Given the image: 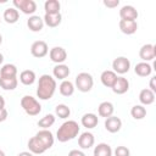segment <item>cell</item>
<instances>
[{
	"instance_id": "cell-1",
	"label": "cell",
	"mask_w": 156,
	"mask_h": 156,
	"mask_svg": "<svg viewBox=\"0 0 156 156\" xmlns=\"http://www.w3.org/2000/svg\"><path fill=\"white\" fill-rule=\"evenodd\" d=\"M56 80L50 74H43L39 78L38 88H37V96L40 100H49L54 96L56 91Z\"/></svg>"
},
{
	"instance_id": "cell-2",
	"label": "cell",
	"mask_w": 156,
	"mask_h": 156,
	"mask_svg": "<svg viewBox=\"0 0 156 156\" xmlns=\"http://www.w3.org/2000/svg\"><path fill=\"white\" fill-rule=\"evenodd\" d=\"M79 126L76 121H66L61 124V127L57 129V133H56V138L60 143H66L68 140H72L74 139L76 136H78L79 134Z\"/></svg>"
},
{
	"instance_id": "cell-3",
	"label": "cell",
	"mask_w": 156,
	"mask_h": 156,
	"mask_svg": "<svg viewBox=\"0 0 156 156\" xmlns=\"http://www.w3.org/2000/svg\"><path fill=\"white\" fill-rule=\"evenodd\" d=\"M21 107L29 116H37L41 111V105L39 104V101L30 95H24L21 99Z\"/></svg>"
},
{
	"instance_id": "cell-4",
	"label": "cell",
	"mask_w": 156,
	"mask_h": 156,
	"mask_svg": "<svg viewBox=\"0 0 156 156\" xmlns=\"http://www.w3.org/2000/svg\"><path fill=\"white\" fill-rule=\"evenodd\" d=\"M94 85L93 76L88 72H80L76 77V88L82 93H88Z\"/></svg>"
},
{
	"instance_id": "cell-5",
	"label": "cell",
	"mask_w": 156,
	"mask_h": 156,
	"mask_svg": "<svg viewBox=\"0 0 156 156\" xmlns=\"http://www.w3.org/2000/svg\"><path fill=\"white\" fill-rule=\"evenodd\" d=\"M16 10L22 11L26 15H33L37 11V4L34 0H13Z\"/></svg>"
},
{
	"instance_id": "cell-6",
	"label": "cell",
	"mask_w": 156,
	"mask_h": 156,
	"mask_svg": "<svg viewBox=\"0 0 156 156\" xmlns=\"http://www.w3.org/2000/svg\"><path fill=\"white\" fill-rule=\"evenodd\" d=\"M112 68H113V72L117 74H124L129 71L130 68V61L124 57V56H118L113 60L112 62Z\"/></svg>"
},
{
	"instance_id": "cell-7",
	"label": "cell",
	"mask_w": 156,
	"mask_h": 156,
	"mask_svg": "<svg viewBox=\"0 0 156 156\" xmlns=\"http://www.w3.org/2000/svg\"><path fill=\"white\" fill-rule=\"evenodd\" d=\"M48 52H49V48H48V44L44 40H37L30 46V54L37 58L46 56Z\"/></svg>"
},
{
	"instance_id": "cell-8",
	"label": "cell",
	"mask_w": 156,
	"mask_h": 156,
	"mask_svg": "<svg viewBox=\"0 0 156 156\" xmlns=\"http://www.w3.org/2000/svg\"><path fill=\"white\" fill-rule=\"evenodd\" d=\"M139 56L143 62L152 61L156 56V46L154 44H144L139 50Z\"/></svg>"
},
{
	"instance_id": "cell-9",
	"label": "cell",
	"mask_w": 156,
	"mask_h": 156,
	"mask_svg": "<svg viewBox=\"0 0 156 156\" xmlns=\"http://www.w3.org/2000/svg\"><path fill=\"white\" fill-rule=\"evenodd\" d=\"M49 56L52 62H55L56 65H60L67 60V51L61 46H55L49 51Z\"/></svg>"
},
{
	"instance_id": "cell-10",
	"label": "cell",
	"mask_w": 156,
	"mask_h": 156,
	"mask_svg": "<svg viewBox=\"0 0 156 156\" xmlns=\"http://www.w3.org/2000/svg\"><path fill=\"white\" fill-rule=\"evenodd\" d=\"M111 89H112V91L115 94L122 95V94H124V93H127L129 90V82H128L127 78H124L122 76L121 77H117L116 80H115V83H113V85L111 87Z\"/></svg>"
},
{
	"instance_id": "cell-11",
	"label": "cell",
	"mask_w": 156,
	"mask_h": 156,
	"mask_svg": "<svg viewBox=\"0 0 156 156\" xmlns=\"http://www.w3.org/2000/svg\"><path fill=\"white\" fill-rule=\"evenodd\" d=\"M139 13L136 11V9L132 5H124L121 7L119 10V17L121 20H124V21H135L138 18Z\"/></svg>"
},
{
	"instance_id": "cell-12",
	"label": "cell",
	"mask_w": 156,
	"mask_h": 156,
	"mask_svg": "<svg viewBox=\"0 0 156 156\" xmlns=\"http://www.w3.org/2000/svg\"><path fill=\"white\" fill-rule=\"evenodd\" d=\"M35 136L43 143V145L45 146V149L48 150V149H50L52 145H54V141H55V139H54V135H52V133L49 130V129H40L37 134H35Z\"/></svg>"
},
{
	"instance_id": "cell-13",
	"label": "cell",
	"mask_w": 156,
	"mask_h": 156,
	"mask_svg": "<svg viewBox=\"0 0 156 156\" xmlns=\"http://www.w3.org/2000/svg\"><path fill=\"white\" fill-rule=\"evenodd\" d=\"M105 128L107 132L110 133H117L121 130L122 128V121L119 117L117 116H111V117H107L106 121H105Z\"/></svg>"
},
{
	"instance_id": "cell-14",
	"label": "cell",
	"mask_w": 156,
	"mask_h": 156,
	"mask_svg": "<svg viewBox=\"0 0 156 156\" xmlns=\"http://www.w3.org/2000/svg\"><path fill=\"white\" fill-rule=\"evenodd\" d=\"M28 149L33 155H40L43 152L46 151L45 146L43 145V143L37 138V136H32L28 140Z\"/></svg>"
},
{
	"instance_id": "cell-15",
	"label": "cell",
	"mask_w": 156,
	"mask_h": 156,
	"mask_svg": "<svg viewBox=\"0 0 156 156\" xmlns=\"http://www.w3.org/2000/svg\"><path fill=\"white\" fill-rule=\"evenodd\" d=\"M95 143V138L93 135V133L90 132H84L80 134V136L78 138V145L82 149H90Z\"/></svg>"
},
{
	"instance_id": "cell-16",
	"label": "cell",
	"mask_w": 156,
	"mask_h": 156,
	"mask_svg": "<svg viewBox=\"0 0 156 156\" xmlns=\"http://www.w3.org/2000/svg\"><path fill=\"white\" fill-rule=\"evenodd\" d=\"M27 26L32 32H40L44 27V21L40 16L37 15H32L28 20H27Z\"/></svg>"
},
{
	"instance_id": "cell-17",
	"label": "cell",
	"mask_w": 156,
	"mask_h": 156,
	"mask_svg": "<svg viewBox=\"0 0 156 156\" xmlns=\"http://www.w3.org/2000/svg\"><path fill=\"white\" fill-rule=\"evenodd\" d=\"M119 29L122 33L127 34V35H130V34H134L138 29V23L136 21H124V20H121L119 21Z\"/></svg>"
},
{
	"instance_id": "cell-18",
	"label": "cell",
	"mask_w": 156,
	"mask_h": 156,
	"mask_svg": "<svg viewBox=\"0 0 156 156\" xmlns=\"http://www.w3.org/2000/svg\"><path fill=\"white\" fill-rule=\"evenodd\" d=\"M69 67L65 63H60V65H56L54 68H52V74L55 78L57 79H61V80H65L68 76H69Z\"/></svg>"
},
{
	"instance_id": "cell-19",
	"label": "cell",
	"mask_w": 156,
	"mask_h": 156,
	"mask_svg": "<svg viewBox=\"0 0 156 156\" xmlns=\"http://www.w3.org/2000/svg\"><path fill=\"white\" fill-rule=\"evenodd\" d=\"M113 111H115V107H113L112 102H110V101H102L98 107L99 116L100 117H105V118L111 117L113 115Z\"/></svg>"
},
{
	"instance_id": "cell-20",
	"label": "cell",
	"mask_w": 156,
	"mask_h": 156,
	"mask_svg": "<svg viewBox=\"0 0 156 156\" xmlns=\"http://www.w3.org/2000/svg\"><path fill=\"white\" fill-rule=\"evenodd\" d=\"M80 123L83 127L88 128V129H91V128H95L99 123V118L95 113H85L83 115L82 119H80Z\"/></svg>"
},
{
	"instance_id": "cell-21",
	"label": "cell",
	"mask_w": 156,
	"mask_h": 156,
	"mask_svg": "<svg viewBox=\"0 0 156 156\" xmlns=\"http://www.w3.org/2000/svg\"><path fill=\"white\" fill-rule=\"evenodd\" d=\"M116 78H117V74H116L113 71H111V69H105V71L101 73V76H100L101 83H102L106 88H111V87L113 85Z\"/></svg>"
},
{
	"instance_id": "cell-22",
	"label": "cell",
	"mask_w": 156,
	"mask_h": 156,
	"mask_svg": "<svg viewBox=\"0 0 156 156\" xmlns=\"http://www.w3.org/2000/svg\"><path fill=\"white\" fill-rule=\"evenodd\" d=\"M43 21H44V23H45L48 27L55 28V27H57V26L61 23V21H62V16H61V13H52V15H50V13H45Z\"/></svg>"
},
{
	"instance_id": "cell-23",
	"label": "cell",
	"mask_w": 156,
	"mask_h": 156,
	"mask_svg": "<svg viewBox=\"0 0 156 156\" xmlns=\"http://www.w3.org/2000/svg\"><path fill=\"white\" fill-rule=\"evenodd\" d=\"M134 72L135 74H138L139 77H147L151 74L152 72V67L149 62H139L135 65L134 67Z\"/></svg>"
},
{
	"instance_id": "cell-24",
	"label": "cell",
	"mask_w": 156,
	"mask_h": 156,
	"mask_svg": "<svg viewBox=\"0 0 156 156\" xmlns=\"http://www.w3.org/2000/svg\"><path fill=\"white\" fill-rule=\"evenodd\" d=\"M139 101L141 102V105H151L155 101V93L151 91L149 88L143 89L139 93Z\"/></svg>"
},
{
	"instance_id": "cell-25",
	"label": "cell",
	"mask_w": 156,
	"mask_h": 156,
	"mask_svg": "<svg viewBox=\"0 0 156 156\" xmlns=\"http://www.w3.org/2000/svg\"><path fill=\"white\" fill-rule=\"evenodd\" d=\"M2 17H4V20H5L7 23L13 24V23H16V22L18 21V18H20V12H18V10H16L15 7H7V9L4 11Z\"/></svg>"
},
{
	"instance_id": "cell-26",
	"label": "cell",
	"mask_w": 156,
	"mask_h": 156,
	"mask_svg": "<svg viewBox=\"0 0 156 156\" xmlns=\"http://www.w3.org/2000/svg\"><path fill=\"white\" fill-rule=\"evenodd\" d=\"M35 73L32 69H24L20 74V82L24 85H32L35 82Z\"/></svg>"
},
{
	"instance_id": "cell-27",
	"label": "cell",
	"mask_w": 156,
	"mask_h": 156,
	"mask_svg": "<svg viewBox=\"0 0 156 156\" xmlns=\"http://www.w3.org/2000/svg\"><path fill=\"white\" fill-rule=\"evenodd\" d=\"M44 10L45 13H60L61 10V4L58 0H46L44 4Z\"/></svg>"
},
{
	"instance_id": "cell-28",
	"label": "cell",
	"mask_w": 156,
	"mask_h": 156,
	"mask_svg": "<svg viewBox=\"0 0 156 156\" xmlns=\"http://www.w3.org/2000/svg\"><path fill=\"white\" fill-rule=\"evenodd\" d=\"M17 76V67L12 63H6L0 69V77L4 78H13Z\"/></svg>"
},
{
	"instance_id": "cell-29",
	"label": "cell",
	"mask_w": 156,
	"mask_h": 156,
	"mask_svg": "<svg viewBox=\"0 0 156 156\" xmlns=\"http://www.w3.org/2000/svg\"><path fill=\"white\" fill-rule=\"evenodd\" d=\"M74 84L71 82V80H62V83L60 84L58 87V90H60V94L63 95V96H71L73 93H74Z\"/></svg>"
},
{
	"instance_id": "cell-30",
	"label": "cell",
	"mask_w": 156,
	"mask_h": 156,
	"mask_svg": "<svg viewBox=\"0 0 156 156\" xmlns=\"http://www.w3.org/2000/svg\"><path fill=\"white\" fill-rule=\"evenodd\" d=\"M94 156H112V149L106 143H100L94 149Z\"/></svg>"
},
{
	"instance_id": "cell-31",
	"label": "cell",
	"mask_w": 156,
	"mask_h": 156,
	"mask_svg": "<svg viewBox=\"0 0 156 156\" xmlns=\"http://www.w3.org/2000/svg\"><path fill=\"white\" fill-rule=\"evenodd\" d=\"M17 84H18V79L16 77H13V78L0 77V87L4 90H15L17 88Z\"/></svg>"
},
{
	"instance_id": "cell-32",
	"label": "cell",
	"mask_w": 156,
	"mask_h": 156,
	"mask_svg": "<svg viewBox=\"0 0 156 156\" xmlns=\"http://www.w3.org/2000/svg\"><path fill=\"white\" fill-rule=\"evenodd\" d=\"M55 119H56V117H55L52 113L45 115L41 119L38 121V127H40L41 129H49V128L55 123Z\"/></svg>"
},
{
	"instance_id": "cell-33",
	"label": "cell",
	"mask_w": 156,
	"mask_h": 156,
	"mask_svg": "<svg viewBox=\"0 0 156 156\" xmlns=\"http://www.w3.org/2000/svg\"><path fill=\"white\" fill-rule=\"evenodd\" d=\"M130 115L134 119H143L146 116V108L143 105H134L130 110Z\"/></svg>"
},
{
	"instance_id": "cell-34",
	"label": "cell",
	"mask_w": 156,
	"mask_h": 156,
	"mask_svg": "<svg viewBox=\"0 0 156 156\" xmlns=\"http://www.w3.org/2000/svg\"><path fill=\"white\" fill-rule=\"evenodd\" d=\"M55 113H56V116L58 117V118H67V117H69V115H71V110H69V107L67 106V105H65V104H58L56 107H55Z\"/></svg>"
},
{
	"instance_id": "cell-35",
	"label": "cell",
	"mask_w": 156,
	"mask_h": 156,
	"mask_svg": "<svg viewBox=\"0 0 156 156\" xmlns=\"http://www.w3.org/2000/svg\"><path fill=\"white\" fill-rule=\"evenodd\" d=\"M115 156H130V151L127 146H117L113 151Z\"/></svg>"
},
{
	"instance_id": "cell-36",
	"label": "cell",
	"mask_w": 156,
	"mask_h": 156,
	"mask_svg": "<svg viewBox=\"0 0 156 156\" xmlns=\"http://www.w3.org/2000/svg\"><path fill=\"white\" fill-rule=\"evenodd\" d=\"M104 5L106 7H117L119 5V0H104Z\"/></svg>"
},
{
	"instance_id": "cell-37",
	"label": "cell",
	"mask_w": 156,
	"mask_h": 156,
	"mask_svg": "<svg viewBox=\"0 0 156 156\" xmlns=\"http://www.w3.org/2000/svg\"><path fill=\"white\" fill-rule=\"evenodd\" d=\"M7 116H9V112H7V110H6L5 107H4V108H0V122H4V121H6Z\"/></svg>"
},
{
	"instance_id": "cell-38",
	"label": "cell",
	"mask_w": 156,
	"mask_h": 156,
	"mask_svg": "<svg viewBox=\"0 0 156 156\" xmlns=\"http://www.w3.org/2000/svg\"><path fill=\"white\" fill-rule=\"evenodd\" d=\"M68 156H85V154H84L83 151H80V150L74 149V150H71V151L68 152Z\"/></svg>"
},
{
	"instance_id": "cell-39",
	"label": "cell",
	"mask_w": 156,
	"mask_h": 156,
	"mask_svg": "<svg viewBox=\"0 0 156 156\" xmlns=\"http://www.w3.org/2000/svg\"><path fill=\"white\" fill-rule=\"evenodd\" d=\"M151 91H154V93H156V87H155V77H152L151 79H150V88H149Z\"/></svg>"
},
{
	"instance_id": "cell-40",
	"label": "cell",
	"mask_w": 156,
	"mask_h": 156,
	"mask_svg": "<svg viewBox=\"0 0 156 156\" xmlns=\"http://www.w3.org/2000/svg\"><path fill=\"white\" fill-rule=\"evenodd\" d=\"M17 156H34L30 151H22V152H20Z\"/></svg>"
},
{
	"instance_id": "cell-41",
	"label": "cell",
	"mask_w": 156,
	"mask_h": 156,
	"mask_svg": "<svg viewBox=\"0 0 156 156\" xmlns=\"http://www.w3.org/2000/svg\"><path fill=\"white\" fill-rule=\"evenodd\" d=\"M5 107V99L0 95V108H4Z\"/></svg>"
},
{
	"instance_id": "cell-42",
	"label": "cell",
	"mask_w": 156,
	"mask_h": 156,
	"mask_svg": "<svg viewBox=\"0 0 156 156\" xmlns=\"http://www.w3.org/2000/svg\"><path fill=\"white\" fill-rule=\"evenodd\" d=\"M2 61H4V56H2V54L0 52V65L2 63Z\"/></svg>"
},
{
	"instance_id": "cell-43",
	"label": "cell",
	"mask_w": 156,
	"mask_h": 156,
	"mask_svg": "<svg viewBox=\"0 0 156 156\" xmlns=\"http://www.w3.org/2000/svg\"><path fill=\"white\" fill-rule=\"evenodd\" d=\"M0 156H6V155H5V152H4L2 150H0Z\"/></svg>"
},
{
	"instance_id": "cell-44",
	"label": "cell",
	"mask_w": 156,
	"mask_h": 156,
	"mask_svg": "<svg viewBox=\"0 0 156 156\" xmlns=\"http://www.w3.org/2000/svg\"><path fill=\"white\" fill-rule=\"evenodd\" d=\"M1 43H2V35L0 34V45H1Z\"/></svg>"
},
{
	"instance_id": "cell-45",
	"label": "cell",
	"mask_w": 156,
	"mask_h": 156,
	"mask_svg": "<svg viewBox=\"0 0 156 156\" xmlns=\"http://www.w3.org/2000/svg\"><path fill=\"white\" fill-rule=\"evenodd\" d=\"M0 22H1V18H0Z\"/></svg>"
}]
</instances>
